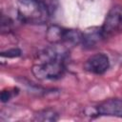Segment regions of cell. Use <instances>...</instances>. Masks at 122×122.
I'll list each match as a JSON object with an SVG mask.
<instances>
[{"label": "cell", "mask_w": 122, "mask_h": 122, "mask_svg": "<svg viewBox=\"0 0 122 122\" xmlns=\"http://www.w3.org/2000/svg\"><path fill=\"white\" fill-rule=\"evenodd\" d=\"M40 3H42L50 11L51 14H52L58 6V0H38Z\"/></svg>", "instance_id": "obj_9"}, {"label": "cell", "mask_w": 122, "mask_h": 122, "mask_svg": "<svg viewBox=\"0 0 122 122\" xmlns=\"http://www.w3.org/2000/svg\"><path fill=\"white\" fill-rule=\"evenodd\" d=\"M33 120L43 121V122L56 121V120H58V113L52 109H45V110H42V111H39L38 112H36L34 114Z\"/></svg>", "instance_id": "obj_8"}, {"label": "cell", "mask_w": 122, "mask_h": 122, "mask_svg": "<svg viewBox=\"0 0 122 122\" xmlns=\"http://www.w3.org/2000/svg\"><path fill=\"white\" fill-rule=\"evenodd\" d=\"M68 56L69 51L63 44H52L37 54L31 72L39 80L57 79L65 72Z\"/></svg>", "instance_id": "obj_1"}, {"label": "cell", "mask_w": 122, "mask_h": 122, "mask_svg": "<svg viewBox=\"0 0 122 122\" xmlns=\"http://www.w3.org/2000/svg\"><path fill=\"white\" fill-rule=\"evenodd\" d=\"M97 115L122 117V98H111L101 102L94 108Z\"/></svg>", "instance_id": "obj_5"}, {"label": "cell", "mask_w": 122, "mask_h": 122, "mask_svg": "<svg viewBox=\"0 0 122 122\" xmlns=\"http://www.w3.org/2000/svg\"><path fill=\"white\" fill-rule=\"evenodd\" d=\"M101 28L104 39L116 36L122 31V6H113L107 13Z\"/></svg>", "instance_id": "obj_3"}, {"label": "cell", "mask_w": 122, "mask_h": 122, "mask_svg": "<svg viewBox=\"0 0 122 122\" xmlns=\"http://www.w3.org/2000/svg\"><path fill=\"white\" fill-rule=\"evenodd\" d=\"M21 55V51L17 48H12V49H9L5 51L1 52V56L2 57H9V58H14V57H18Z\"/></svg>", "instance_id": "obj_12"}, {"label": "cell", "mask_w": 122, "mask_h": 122, "mask_svg": "<svg viewBox=\"0 0 122 122\" xmlns=\"http://www.w3.org/2000/svg\"><path fill=\"white\" fill-rule=\"evenodd\" d=\"M11 25H12L11 20L9 17H7L3 14L2 17H1V30H2V33L9 32L11 29Z\"/></svg>", "instance_id": "obj_11"}, {"label": "cell", "mask_w": 122, "mask_h": 122, "mask_svg": "<svg viewBox=\"0 0 122 122\" xmlns=\"http://www.w3.org/2000/svg\"><path fill=\"white\" fill-rule=\"evenodd\" d=\"M67 29L58 25H51L46 31V39L51 44H65Z\"/></svg>", "instance_id": "obj_7"}, {"label": "cell", "mask_w": 122, "mask_h": 122, "mask_svg": "<svg viewBox=\"0 0 122 122\" xmlns=\"http://www.w3.org/2000/svg\"><path fill=\"white\" fill-rule=\"evenodd\" d=\"M102 40H104V36L102 34L101 28L92 27L82 32L81 45H83V47L86 49H92L100 44Z\"/></svg>", "instance_id": "obj_6"}, {"label": "cell", "mask_w": 122, "mask_h": 122, "mask_svg": "<svg viewBox=\"0 0 122 122\" xmlns=\"http://www.w3.org/2000/svg\"><path fill=\"white\" fill-rule=\"evenodd\" d=\"M14 91H15V89H13V90H10V89L3 90V91L1 92V94H0V99H1V101H2L3 103H6V102L10 101V98H11L12 96H14V94L17 93V92H14Z\"/></svg>", "instance_id": "obj_10"}, {"label": "cell", "mask_w": 122, "mask_h": 122, "mask_svg": "<svg viewBox=\"0 0 122 122\" xmlns=\"http://www.w3.org/2000/svg\"><path fill=\"white\" fill-rule=\"evenodd\" d=\"M110 68V59L104 53H96L90 56L85 64L84 69L93 74H103Z\"/></svg>", "instance_id": "obj_4"}, {"label": "cell", "mask_w": 122, "mask_h": 122, "mask_svg": "<svg viewBox=\"0 0 122 122\" xmlns=\"http://www.w3.org/2000/svg\"><path fill=\"white\" fill-rule=\"evenodd\" d=\"M16 11L21 22L32 25L44 24L51 15L38 0H17Z\"/></svg>", "instance_id": "obj_2"}]
</instances>
